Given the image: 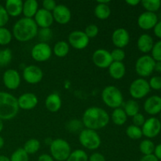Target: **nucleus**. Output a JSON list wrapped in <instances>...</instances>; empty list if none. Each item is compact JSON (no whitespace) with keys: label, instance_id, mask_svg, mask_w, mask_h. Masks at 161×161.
I'll return each instance as SVG.
<instances>
[{"label":"nucleus","instance_id":"nucleus-1","mask_svg":"<svg viewBox=\"0 0 161 161\" xmlns=\"http://www.w3.org/2000/svg\"><path fill=\"white\" fill-rule=\"evenodd\" d=\"M110 116L105 109L97 106L89 107L84 111L82 122L86 128L97 130L104 128L108 124Z\"/></svg>","mask_w":161,"mask_h":161},{"label":"nucleus","instance_id":"nucleus-17","mask_svg":"<svg viewBox=\"0 0 161 161\" xmlns=\"http://www.w3.org/2000/svg\"><path fill=\"white\" fill-rule=\"evenodd\" d=\"M53 20L60 25H66L69 23L72 18V13L69 8L64 4H58L53 9Z\"/></svg>","mask_w":161,"mask_h":161},{"label":"nucleus","instance_id":"nucleus-46","mask_svg":"<svg viewBox=\"0 0 161 161\" xmlns=\"http://www.w3.org/2000/svg\"><path fill=\"white\" fill-rule=\"evenodd\" d=\"M57 5L58 4H57L54 0H44L42 2V9L52 13L57 6Z\"/></svg>","mask_w":161,"mask_h":161},{"label":"nucleus","instance_id":"nucleus-42","mask_svg":"<svg viewBox=\"0 0 161 161\" xmlns=\"http://www.w3.org/2000/svg\"><path fill=\"white\" fill-rule=\"evenodd\" d=\"M83 31L89 39H93V38H95L98 35L99 28L97 25L93 24V25H89L88 26H86V28H85Z\"/></svg>","mask_w":161,"mask_h":161},{"label":"nucleus","instance_id":"nucleus-15","mask_svg":"<svg viewBox=\"0 0 161 161\" xmlns=\"http://www.w3.org/2000/svg\"><path fill=\"white\" fill-rule=\"evenodd\" d=\"M130 34L128 31L124 28H119L114 30L112 34V42L116 48L123 49L130 42Z\"/></svg>","mask_w":161,"mask_h":161},{"label":"nucleus","instance_id":"nucleus-19","mask_svg":"<svg viewBox=\"0 0 161 161\" xmlns=\"http://www.w3.org/2000/svg\"><path fill=\"white\" fill-rule=\"evenodd\" d=\"M39 102L37 96L33 93H24L17 98L19 108L23 110H31L36 108Z\"/></svg>","mask_w":161,"mask_h":161},{"label":"nucleus","instance_id":"nucleus-26","mask_svg":"<svg viewBox=\"0 0 161 161\" xmlns=\"http://www.w3.org/2000/svg\"><path fill=\"white\" fill-rule=\"evenodd\" d=\"M122 106V108L124 110L127 116L133 117L134 116L139 113V104L138 103L137 101L134 100V99H130V100L124 102Z\"/></svg>","mask_w":161,"mask_h":161},{"label":"nucleus","instance_id":"nucleus-56","mask_svg":"<svg viewBox=\"0 0 161 161\" xmlns=\"http://www.w3.org/2000/svg\"><path fill=\"white\" fill-rule=\"evenodd\" d=\"M4 145H5L4 138H3V137H2L1 135H0V149H1L3 147V146H4Z\"/></svg>","mask_w":161,"mask_h":161},{"label":"nucleus","instance_id":"nucleus-22","mask_svg":"<svg viewBox=\"0 0 161 161\" xmlns=\"http://www.w3.org/2000/svg\"><path fill=\"white\" fill-rule=\"evenodd\" d=\"M23 2L21 0H7L5 3V9L9 17L20 16L23 11Z\"/></svg>","mask_w":161,"mask_h":161},{"label":"nucleus","instance_id":"nucleus-33","mask_svg":"<svg viewBox=\"0 0 161 161\" xmlns=\"http://www.w3.org/2000/svg\"><path fill=\"white\" fill-rule=\"evenodd\" d=\"M126 135L129 138L132 140H138L142 138L143 136L142 131V128L137 126L131 125L128 126L126 129Z\"/></svg>","mask_w":161,"mask_h":161},{"label":"nucleus","instance_id":"nucleus-48","mask_svg":"<svg viewBox=\"0 0 161 161\" xmlns=\"http://www.w3.org/2000/svg\"><path fill=\"white\" fill-rule=\"evenodd\" d=\"M153 31L155 36H157V38L160 39L161 40V20L157 22V24L156 25V26L154 27Z\"/></svg>","mask_w":161,"mask_h":161},{"label":"nucleus","instance_id":"nucleus-54","mask_svg":"<svg viewBox=\"0 0 161 161\" xmlns=\"http://www.w3.org/2000/svg\"><path fill=\"white\" fill-rule=\"evenodd\" d=\"M0 161H10V159L5 155H0Z\"/></svg>","mask_w":161,"mask_h":161},{"label":"nucleus","instance_id":"nucleus-29","mask_svg":"<svg viewBox=\"0 0 161 161\" xmlns=\"http://www.w3.org/2000/svg\"><path fill=\"white\" fill-rule=\"evenodd\" d=\"M112 121L116 126H123L127 120V116L122 108L113 109L111 115Z\"/></svg>","mask_w":161,"mask_h":161},{"label":"nucleus","instance_id":"nucleus-23","mask_svg":"<svg viewBox=\"0 0 161 161\" xmlns=\"http://www.w3.org/2000/svg\"><path fill=\"white\" fill-rule=\"evenodd\" d=\"M154 45V41L152 36L149 34H142L138 37L137 40V47L138 50L144 53L151 52Z\"/></svg>","mask_w":161,"mask_h":161},{"label":"nucleus","instance_id":"nucleus-53","mask_svg":"<svg viewBox=\"0 0 161 161\" xmlns=\"http://www.w3.org/2000/svg\"><path fill=\"white\" fill-rule=\"evenodd\" d=\"M154 71L159 72V73H161V61H156Z\"/></svg>","mask_w":161,"mask_h":161},{"label":"nucleus","instance_id":"nucleus-55","mask_svg":"<svg viewBox=\"0 0 161 161\" xmlns=\"http://www.w3.org/2000/svg\"><path fill=\"white\" fill-rule=\"evenodd\" d=\"M109 0H97V3H102V4H109Z\"/></svg>","mask_w":161,"mask_h":161},{"label":"nucleus","instance_id":"nucleus-50","mask_svg":"<svg viewBox=\"0 0 161 161\" xmlns=\"http://www.w3.org/2000/svg\"><path fill=\"white\" fill-rule=\"evenodd\" d=\"M38 161H54V160L50 154L43 153L39 156V158H38Z\"/></svg>","mask_w":161,"mask_h":161},{"label":"nucleus","instance_id":"nucleus-12","mask_svg":"<svg viewBox=\"0 0 161 161\" xmlns=\"http://www.w3.org/2000/svg\"><path fill=\"white\" fill-rule=\"evenodd\" d=\"M22 75L26 83L29 84H37L42 81L43 72L39 66L31 64L24 69Z\"/></svg>","mask_w":161,"mask_h":161},{"label":"nucleus","instance_id":"nucleus-14","mask_svg":"<svg viewBox=\"0 0 161 161\" xmlns=\"http://www.w3.org/2000/svg\"><path fill=\"white\" fill-rule=\"evenodd\" d=\"M3 82L7 89L14 91L20 86L21 78L20 75L16 69H7L3 75Z\"/></svg>","mask_w":161,"mask_h":161},{"label":"nucleus","instance_id":"nucleus-21","mask_svg":"<svg viewBox=\"0 0 161 161\" xmlns=\"http://www.w3.org/2000/svg\"><path fill=\"white\" fill-rule=\"evenodd\" d=\"M62 105L61 97L57 93L49 94L45 100V106L50 113H57L59 111Z\"/></svg>","mask_w":161,"mask_h":161},{"label":"nucleus","instance_id":"nucleus-11","mask_svg":"<svg viewBox=\"0 0 161 161\" xmlns=\"http://www.w3.org/2000/svg\"><path fill=\"white\" fill-rule=\"evenodd\" d=\"M69 46L73 47L75 50H83L88 46L90 42V39L87 37L83 31H73L69 34Z\"/></svg>","mask_w":161,"mask_h":161},{"label":"nucleus","instance_id":"nucleus-43","mask_svg":"<svg viewBox=\"0 0 161 161\" xmlns=\"http://www.w3.org/2000/svg\"><path fill=\"white\" fill-rule=\"evenodd\" d=\"M149 85L150 86V89L160 91L161 90V76H159V75L153 76L149 80Z\"/></svg>","mask_w":161,"mask_h":161},{"label":"nucleus","instance_id":"nucleus-31","mask_svg":"<svg viewBox=\"0 0 161 161\" xmlns=\"http://www.w3.org/2000/svg\"><path fill=\"white\" fill-rule=\"evenodd\" d=\"M155 144L153 141L150 139L142 140L139 145V150L143 156L146 155H150V154H153L154 150H155Z\"/></svg>","mask_w":161,"mask_h":161},{"label":"nucleus","instance_id":"nucleus-28","mask_svg":"<svg viewBox=\"0 0 161 161\" xmlns=\"http://www.w3.org/2000/svg\"><path fill=\"white\" fill-rule=\"evenodd\" d=\"M52 51L58 58H64L69 53V44L66 41H58L55 43Z\"/></svg>","mask_w":161,"mask_h":161},{"label":"nucleus","instance_id":"nucleus-25","mask_svg":"<svg viewBox=\"0 0 161 161\" xmlns=\"http://www.w3.org/2000/svg\"><path fill=\"white\" fill-rule=\"evenodd\" d=\"M39 10V3L36 0H26L23 3V11L24 14L26 18H34L35 15L37 11Z\"/></svg>","mask_w":161,"mask_h":161},{"label":"nucleus","instance_id":"nucleus-41","mask_svg":"<svg viewBox=\"0 0 161 161\" xmlns=\"http://www.w3.org/2000/svg\"><path fill=\"white\" fill-rule=\"evenodd\" d=\"M151 53V57L153 58L154 61H161V40L157 41L156 43H154Z\"/></svg>","mask_w":161,"mask_h":161},{"label":"nucleus","instance_id":"nucleus-44","mask_svg":"<svg viewBox=\"0 0 161 161\" xmlns=\"http://www.w3.org/2000/svg\"><path fill=\"white\" fill-rule=\"evenodd\" d=\"M9 15L5 9L4 6L0 4V28L5 27V25L9 21Z\"/></svg>","mask_w":161,"mask_h":161},{"label":"nucleus","instance_id":"nucleus-8","mask_svg":"<svg viewBox=\"0 0 161 161\" xmlns=\"http://www.w3.org/2000/svg\"><path fill=\"white\" fill-rule=\"evenodd\" d=\"M149 82L144 78H138L134 80L129 87V93L134 100L142 99L150 92Z\"/></svg>","mask_w":161,"mask_h":161},{"label":"nucleus","instance_id":"nucleus-4","mask_svg":"<svg viewBox=\"0 0 161 161\" xmlns=\"http://www.w3.org/2000/svg\"><path fill=\"white\" fill-rule=\"evenodd\" d=\"M102 100L105 105L113 109L121 108L124 102L121 91L113 85H109L104 88L102 92Z\"/></svg>","mask_w":161,"mask_h":161},{"label":"nucleus","instance_id":"nucleus-2","mask_svg":"<svg viewBox=\"0 0 161 161\" xmlns=\"http://www.w3.org/2000/svg\"><path fill=\"white\" fill-rule=\"evenodd\" d=\"M39 28L32 18L22 17L14 25L13 37L19 42H28L37 36Z\"/></svg>","mask_w":161,"mask_h":161},{"label":"nucleus","instance_id":"nucleus-10","mask_svg":"<svg viewBox=\"0 0 161 161\" xmlns=\"http://www.w3.org/2000/svg\"><path fill=\"white\" fill-rule=\"evenodd\" d=\"M142 128L143 136L148 139L157 137L161 131V122L160 119L156 117H150L146 119Z\"/></svg>","mask_w":161,"mask_h":161},{"label":"nucleus","instance_id":"nucleus-38","mask_svg":"<svg viewBox=\"0 0 161 161\" xmlns=\"http://www.w3.org/2000/svg\"><path fill=\"white\" fill-rule=\"evenodd\" d=\"M10 161H29V155L24 150L23 148L16 149L9 157Z\"/></svg>","mask_w":161,"mask_h":161},{"label":"nucleus","instance_id":"nucleus-40","mask_svg":"<svg viewBox=\"0 0 161 161\" xmlns=\"http://www.w3.org/2000/svg\"><path fill=\"white\" fill-rule=\"evenodd\" d=\"M111 53L113 61H117V62H123L126 58V53L123 49L116 48L110 52Z\"/></svg>","mask_w":161,"mask_h":161},{"label":"nucleus","instance_id":"nucleus-9","mask_svg":"<svg viewBox=\"0 0 161 161\" xmlns=\"http://www.w3.org/2000/svg\"><path fill=\"white\" fill-rule=\"evenodd\" d=\"M53 53L52 48L48 43L39 42L32 47L31 50V56L37 62H44L51 58Z\"/></svg>","mask_w":161,"mask_h":161},{"label":"nucleus","instance_id":"nucleus-35","mask_svg":"<svg viewBox=\"0 0 161 161\" xmlns=\"http://www.w3.org/2000/svg\"><path fill=\"white\" fill-rule=\"evenodd\" d=\"M84 127L83 122L78 119H72L69 120L66 124V129L69 130L70 133H77L80 132L83 130V127Z\"/></svg>","mask_w":161,"mask_h":161},{"label":"nucleus","instance_id":"nucleus-45","mask_svg":"<svg viewBox=\"0 0 161 161\" xmlns=\"http://www.w3.org/2000/svg\"><path fill=\"white\" fill-rule=\"evenodd\" d=\"M132 121H133V125L142 127L144 123L146 122V118H145L144 115L139 113L132 117Z\"/></svg>","mask_w":161,"mask_h":161},{"label":"nucleus","instance_id":"nucleus-47","mask_svg":"<svg viewBox=\"0 0 161 161\" xmlns=\"http://www.w3.org/2000/svg\"><path fill=\"white\" fill-rule=\"evenodd\" d=\"M88 161H106L105 157L101 153H94L88 158Z\"/></svg>","mask_w":161,"mask_h":161},{"label":"nucleus","instance_id":"nucleus-20","mask_svg":"<svg viewBox=\"0 0 161 161\" xmlns=\"http://www.w3.org/2000/svg\"><path fill=\"white\" fill-rule=\"evenodd\" d=\"M144 110L146 113L151 116L160 114L161 112V97L153 95L148 97L144 102Z\"/></svg>","mask_w":161,"mask_h":161},{"label":"nucleus","instance_id":"nucleus-37","mask_svg":"<svg viewBox=\"0 0 161 161\" xmlns=\"http://www.w3.org/2000/svg\"><path fill=\"white\" fill-rule=\"evenodd\" d=\"M13 34L6 27L0 28V45L6 46L12 41Z\"/></svg>","mask_w":161,"mask_h":161},{"label":"nucleus","instance_id":"nucleus-27","mask_svg":"<svg viewBox=\"0 0 161 161\" xmlns=\"http://www.w3.org/2000/svg\"><path fill=\"white\" fill-rule=\"evenodd\" d=\"M94 15L99 20H106L111 15V9L108 4L97 3L94 9Z\"/></svg>","mask_w":161,"mask_h":161},{"label":"nucleus","instance_id":"nucleus-52","mask_svg":"<svg viewBox=\"0 0 161 161\" xmlns=\"http://www.w3.org/2000/svg\"><path fill=\"white\" fill-rule=\"evenodd\" d=\"M126 3L130 6H137V5L140 4V3H141V1H140V0H127V1H126Z\"/></svg>","mask_w":161,"mask_h":161},{"label":"nucleus","instance_id":"nucleus-34","mask_svg":"<svg viewBox=\"0 0 161 161\" xmlns=\"http://www.w3.org/2000/svg\"><path fill=\"white\" fill-rule=\"evenodd\" d=\"M87 153L83 149H75L72 151L66 161H88Z\"/></svg>","mask_w":161,"mask_h":161},{"label":"nucleus","instance_id":"nucleus-51","mask_svg":"<svg viewBox=\"0 0 161 161\" xmlns=\"http://www.w3.org/2000/svg\"><path fill=\"white\" fill-rule=\"evenodd\" d=\"M153 154L159 160H161V143L156 146Z\"/></svg>","mask_w":161,"mask_h":161},{"label":"nucleus","instance_id":"nucleus-39","mask_svg":"<svg viewBox=\"0 0 161 161\" xmlns=\"http://www.w3.org/2000/svg\"><path fill=\"white\" fill-rule=\"evenodd\" d=\"M37 36H39V39L41 41V42L47 43V42L51 40L52 37H53V31L50 28H40L38 31Z\"/></svg>","mask_w":161,"mask_h":161},{"label":"nucleus","instance_id":"nucleus-5","mask_svg":"<svg viewBox=\"0 0 161 161\" xmlns=\"http://www.w3.org/2000/svg\"><path fill=\"white\" fill-rule=\"evenodd\" d=\"M50 156L54 160L66 161L72 153L69 143L62 138H56L50 145Z\"/></svg>","mask_w":161,"mask_h":161},{"label":"nucleus","instance_id":"nucleus-49","mask_svg":"<svg viewBox=\"0 0 161 161\" xmlns=\"http://www.w3.org/2000/svg\"><path fill=\"white\" fill-rule=\"evenodd\" d=\"M139 161H159V160L155 157L154 154H150V155L143 156Z\"/></svg>","mask_w":161,"mask_h":161},{"label":"nucleus","instance_id":"nucleus-57","mask_svg":"<svg viewBox=\"0 0 161 161\" xmlns=\"http://www.w3.org/2000/svg\"><path fill=\"white\" fill-rule=\"evenodd\" d=\"M3 127H4V124H3V120H2V119H0V133H1V132L3 131Z\"/></svg>","mask_w":161,"mask_h":161},{"label":"nucleus","instance_id":"nucleus-30","mask_svg":"<svg viewBox=\"0 0 161 161\" xmlns=\"http://www.w3.org/2000/svg\"><path fill=\"white\" fill-rule=\"evenodd\" d=\"M40 146L41 144L39 140L36 138H31L25 143L23 149L28 155H32L39 150Z\"/></svg>","mask_w":161,"mask_h":161},{"label":"nucleus","instance_id":"nucleus-58","mask_svg":"<svg viewBox=\"0 0 161 161\" xmlns=\"http://www.w3.org/2000/svg\"><path fill=\"white\" fill-rule=\"evenodd\" d=\"M160 121L161 122V112L160 113Z\"/></svg>","mask_w":161,"mask_h":161},{"label":"nucleus","instance_id":"nucleus-13","mask_svg":"<svg viewBox=\"0 0 161 161\" xmlns=\"http://www.w3.org/2000/svg\"><path fill=\"white\" fill-rule=\"evenodd\" d=\"M93 63L99 69H108L113 63L111 53L105 49H97L93 53Z\"/></svg>","mask_w":161,"mask_h":161},{"label":"nucleus","instance_id":"nucleus-18","mask_svg":"<svg viewBox=\"0 0 161 161\" xmlns=\"http://www.w3.org/2000/svg\"><path fill=\"white\" fill-rule=\"evenodd\" d=\"M33 20H35L38 28H50V26L53 25V21H54L52 13L42 8L39 9Z\"/></svg>","mask_w":161,"mask_h":161},{"label":"nucleus","instance_id":"nucleus-3","mask_svg":"<svg viewBox=\"0 0 161 161\" xmlns=\"http://www.w3.org/2000/svg\"><path fill=\"white\" fill-rule=\"evenodd\" d=\"M17 98L13 94L0 91V119L10 120L16 117L19 112Z\"/></svg>","mask_w":161,"mask_h":161},{"label":"nucleus","instance_id":"nucleus-6","mask_svg":"<svg viewBox=\"0 0 161 161\" xmlns=\"http://www.w3.org/2000/svg\"><path fill=\"white\" fill-rule=\"evenodd\" d=\"M79 142L85 149L89 150H96L102 144L100 135L96 130L91 129H83L79 135Z\"/></svg>","mask_w":161,"mask_h":161},{"label":"nucleus","instance_id":"nucleus-16","mask_svg":"<svg viewBox=\"0 0 161 161\" xmlns=\"http://www.w3.org/2000/svg\"><path fill=\"white\" fill-rule=\"evenodd\" d=\"M159 21L158 16L155 13L145 11L138 18V25L143 30H150L154 28Z\"/></svg>","mask_w":161,"mask_h":161},{"label":"nucleus","instance_id":"nucleus-36","mask_svg":"<svg viewBox=\"0 0 161 161\" xmlns=\"http://www.w3.org/2000/svg\"><path fill=\"white\" fill-rule=\"evenodd\" d=\"M13 53L10 49L6 48L0 50V67L8 65L12 61Z\"/></svg>","mask_w":161,"mask_h":161},{"label":"nucleus","instance_id":"nucleus-32","mask_svg":"<svg viewBox=\"0 0 161 161\" xmlns=\"http://www.w3.org/2000/svg\"><path fill=\"white\" fill-rule=\"evenodd\" d=\"M141 4L146 11L155 14L161 7L160 0H142L141 1Z\"/></svg>","mask_w":161,"mask_h":161},{"label":"nucleus","instance_id":"nucleus-24","mask_svg":"<svg viewBox=\"0 0 161 161\" xmlns=\"http://www.w3.org/2000/svg\"><path fill=\"white\" fill-rule=\"evenodd\" d=\"M108 74L114 80H121L126 74V66L123 62L113 61L108 68Z\"/></svg>","mask_w":161,"mask_h":161},{"label":"nucleus","instance_id":"nucleus-7","mask_svg":"<svg viewBox=\"0 0 161 161\" xmlns=\"http://www.w3.org/2000/svg\"><path fill=\"white\" fill-rule=\"evenodd\" d=\"M156 61L149 55L140 57L135 63V71L141 78L148 77L154 72Z\"/></svg>","mask_w":161,"mask_h":161},{"label":"nucleus","instance_id":"nucleus-59","mask_svg":"<svg viewBox=\"0 0 161 161\" xmlns=\"http://www.w3.org/2000/svg\"><path fill=\"white\" fill-rule=\"evenodd\" d=\"M159 17H160V20H161V13H160V16H159ZM159 17H158V18H159Z\"/></svg>","mask_w":161,"mask_h":161}]
</instances>
